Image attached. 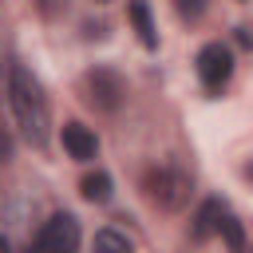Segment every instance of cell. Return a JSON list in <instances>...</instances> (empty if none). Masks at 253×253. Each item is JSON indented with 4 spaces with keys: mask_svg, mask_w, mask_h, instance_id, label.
I'll return each mask as SVG.
<instances>
[{
    "mask_svg": "<svg viewBox=\"0 0 253 253\" xmlns=\"http://www.w3.org/2000/svg\"><path fill=\"white\" fill-rule=\"evenodd\" d=\"M75 249H79V221L71 213H51L32 245V253H75Z\"/></svg>",
    "mask_w": 253,
    "mask_h": 253,
    "instance_id": "3957f363",
    "label": "cell"
},
{
    "mask_svg": "<svg viewBox=\"0 0 253 253\" xmlns=\"http://www.w3.org/2000/svg\"><path fill=\"white\" fill-rule=\"evenodd\" d=\"M0 253H8V237L4 233H0Z\"/></svg>",
    "mask_w": 253,
    "mask_h": 253,
    "instance_id": "4fadbf2b",
    "label": "cell"
},
{
    "mask_svg": "<svg viewBox=\"0 0 253 253\" xmlns=\"http://www.w3.org/2000/svg\"><path fill=\"white\" fill-rule=\"evenodd\" d=\"M225 213V206L217 202V198H210V202H202V210L194 213V225H190V233H194V241H206L210 233H217V217Z\"/></svg>",
    "mask_w": 253,
    "mask_h": 253,
    "instance_id": "52a82bcc",
    "label": "cell"
},
{
    "mask_svg": "<svg viewBox=\"0 0 253 253\" xmlns=\"http://www.w3.org/2000/svg\"><path fill=\"white\" fill-rule=\"evenodd\" d=\"M142 190H146V198H150L154 206H162V210H182V206L190 202L194 182H190V174H186L182 166L162 162V166H150V170H146Z\"/></svg>",
    "mask_w": 253,
    "mask_h": 253,
    "instance_id": "7a4b0ae2",
    "label": "cell"
},
{
    "mask_svg": "<svg viewBox=\"0 0 253 253\" xmlns=\"http://www.w3.org/2000/svg\"><path fill=\"white\" fill-rule=\"evenodd\" d=\"M206 4H210V0H178V12H182L186 20H198V16L206 12Z\"/></svg>",
    "mask_w": 253,
    "mask_h": 253,
    "instance_id": "7c38bea8",
    "label": "cell"
},
{
    "mask_svg": "<svg viewBox=\"0 0 253 253\" xmlns=\"http://www.w3.org/2000/svg\"><path fill=\"white\" fill-rule=\"evenodd\" d=\"M79 194H83L87 202H95V206H103V202H111V194H115V186H111V174H103V170H95V174H87V178L79 182Z\"/></svg>",
    "mask_w": 253,
    "mask_h": 253,
    "instance_id": "9c48e42d",
    "label": "cell"
},
{
    "mask_svg": "<svg viewBox=\"0 0 253 253\" xmlns=\"http://www.w3.org/2000/svg\"><path fill=\"white\" fill-rule=\"evenodd\" d=\"M83 91H87V103H91V107H99V111H119V103H123V95H126V83H123L119 71L95 67V71H87Z\"/></svg>",
    "mask_w": 253,
    "mask_h": 253,
    "instance_id": "277c9868",
    "label": "cell"
},
{
    "mask_svg": "<svg viewBox=\"0 0 253 253\" xmlns=\"http://www.w3.org/2000/svg\"><path fill=\"white\" fill-rule=\"evenodd\" d=\"M126 12H130V24H134V32H138L142 47H158V32H154V20H150L146 0H130V4H126Z\"/></svg>",
    "mask_w": 253,
    "mask_h": 253,
    "instance_id": "ba28073f",
    "label": "cell"
},
{
    "mask_svg": "<svg viewBox=\"0 0 253 253\" xmlns=\"http://www.w3.org/2000/svg\"><path fill=\"white\" fill-rule=\"evenodd\" d=\"M91 253H130V241H126V233H119V229H99Z\"/></svg>",
    "mask_w": 253,
    "mask_h": 253,
    "instance_id": "8fae6325",
    "label": "cell"
},
{
    "mask_svg": "<svg viewBox=\"0 0 253 253\" xmlns=\"http://www.w3.org/2000/svg\"><path fill=\"white\" fill-rule=\"evenodd\" d=\"M8 103H12V115L20 123V134L36 150H43L47 134H51V107H47L43 83L24 63H12V71H8Z\"/></svg>",
    "mask_w": 253,
    "mask_h": 253,
    "instance_id": "6da1fadb",
    "label": "cell"
},
{
    "mask_svg": "<svg viewBox=\"0 0 253 253\" xmlns=\"http://www.w3.org/2000/svg\"><path fill=\"white\" fill-rule=\"evenodd\" d=\"M217 233L225 237V245H229V253H245V225L225 210L221 217H217Z\"/></svg>",
    "mask_w": 253,
    "mask_h": 253,
    "instance_id": "30bf717a",
    "label": "cell"
},
{
    "mask_svg": "<svg viewBox=\"0 0 253 253\" xmlns=\"http://www.w3.org/2000/svg\"><path fill=\"white\" fill-rule=\"evenodd\" d=\"M198 79L206 91H221L233 79V55L225 43H206L198 51Z\"/></svg>",
    "mask_w": 253,
    "mask_h": 253,
    "instance_id": "5b68a950",
    "label": "cell"
},
{
    "mask_svg": "<svg viewBox=\"0 0 253 253\" xmlns=\"http://www.w3.org/2000/svg\"><path fill=\"white\" fill-rule=\"evenodd\" d=\"M63 150H67L75 162H91L95 150H99V138H95V130L83 126V123H63Z\"/></svg>",
    "mask_w": 253,
    "mask_h": 253,
    "instance_id": "8992f818",
    "label": "cell"
}]
</instances>
